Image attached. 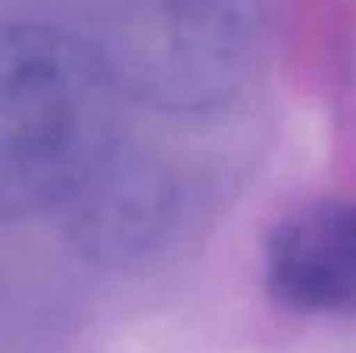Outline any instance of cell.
<instances>
[{
    "label": "cell",
    "instance_id": "cell-1",
    "mask_svg": "<svg viewBox=\"0 0 356 353\" xmlns=\"http://www.w3.org/2000/svg\"><path fill=\"white\" fill-rule=\"evenodd\" d=\"M97 47L50 25H0V219L63 206L113 147Z\"/></svg>",
    "mask_w": 356,
    "mask_h": 353
},
{
    "label": "cell",
    "instance_id": "cell-2",
    "mask_svg": "<svg viewBox=\"0 0 356 353\" xmlns=\"http://www.w3.org/2000/svg\"><path fill=\"white\" fill-rule=\"evenodd\" d=\"M263 28V0H125L97 56L113 94L160 113H203L244 91Z\"/></svg>",
    "mask_w": 356,
    "mask_h": 353
},
{
    "label": "cell",
    "instance_id": "cell-3",
    "mask_svg": "<svg viewBox=\"0 0 356 353\" xmlns=\"http://www.w3.org/2000/svg\"><path fill=\"white\" fill-rule=\"evenodd\" d=\"M72 247L100 266L150 254L178 216V185L160 160L113 144L66 204Z\"/></svg>",
    "mask_w": 356,
    "mask_h": 353
},
{
    "label": "cell",
    "instance_id": "cell-4",
    "mask_svg": "<svg viewBox=\"0 0 356 353\" xmlns=\"http://www.w3.org/2000/svg\"><path fill=\"white\" fill-rule=\"evenodd\" d=\"M266 291L303 316H356V200L322 197L294 210L266 241Z\"/></svg>",
    "mask_w": 356,
    "mask_h": 353
}]
</instances>
